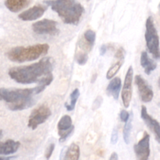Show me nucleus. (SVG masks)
<instances>
[{
    "label": "nucleus",
    "mask_w": 160,
    "mask_h": 160,
    "mask_svg": "<svg viewBox=\"0 0 160 160\" xmlns=\"http://www.w3.org/2000/svg\"><path fill=\"white\" fill-rule=\"evenodd\" d=\"M132 121H133V113H131V117H130L129 120L125 123L124 128H123V140L124 142L128 145L130 143V140H131V129H132Z\"/></svg>",
    "instance_id": "nucleus-19"
},
{
    "label": "nucleus",
    "mask_w": 160,
    "mask_h": 160,
    "mask_svg": "<svg viewBox=\"0 0 160 160\" xmlns=\"http://www.w3.org/2000/svg\"><path fill=\"white\" fill-rule=\"evenodd\" d=\"M84 38L85 42L90 45L91 47H92L95 44V38H96V34L94 31L92 30H87V31L84 32Z\"/></svg>",
    "instance_id": "nucleus-22"
},
{
    "label": "nucleus",
    "mask_w": 160,
    "mask_h": 160,
    "mask_svg": "<svg viewBox=\"0 0 160 160\" xmlns=\"http://www.w3.org/2000/svg\"><path fill=\"white\" fill-rule=\"evenodd\" d=\"M159 9L160 10V3H159Z\"/></svg>",
    "instance_id": "nucleus-31"
},
{
    "label": "nucleus",
    "mask_w": 160,
    "mask_h": 160,
    "mask_svg": "<svg viewBox=\"0 0 160 160\" xmlns=\"http://www.w3.org/2000/svg\"><path fill=\"white\" fill-rule=\"evenodd\" d=\"M72 119L69 115H64L58 122L57 129L59 135V142H63L73 133L74 127L72 124Z\"/></svg>",
    "instance_id": "nucleus-11"
},
{
    "label": "nucleus",
    "mask_w": 160,
    "mask_h": 160,
    "mask_svg": "<svg viewBox=\"0 0 160 160\" xmlns=\"http://www.w3.org/2000/svg\"><path fill=\"white\" fill-rule=\"evenodd\" d=\"M123 61L124 60H118L112 67H110V68L108 70L107 73H106V78L107 79L111 80L115 77V75L118 73V71L121 68L122 65L123 64Z\"/></svg>",
    "instance_id": "nucleus-21"
},
{
    "label": "nucleus",
    "mask_w": 160,
    "mask_h": 160,
    "mask_svg": "<svg viewBox=\"0 0 160 160\" xmlns=\"http://www.w3.org/2000/svg\"><path fill=\"white\" fill-rule=\"evenodd\" d=\"M80 96V91L79 89L76 88L73 91V92L70 93V103H66L65 106L67 108V111H73L74 109L75 106H76V103L78 102V98Z\"/></svg>",
    "instance_id": "nucleus-20"
},
{
    "label": "nucleus",
    "mask_w": 160,
    "mask_h": 160,
    "mask_svg": "<svg viewBox=\"0 0 160 160\" xmlns=\"http://www.w3.org/2000/svg\"><path fill=\"white\" fill-rule=\"evenodd\" d=\"M159 86H160V78H159Z\"/></svg>",
    "instance_id": "nucleus-32"
},
{
    "label": "nucleus",
    "mask_w": 160,
    "mask_h": 160,
    "mask_svg": "<svg viewBox=\"0 0 160 160\" xmlns=\"http://www.w3.org/2000/svg\"><path fill=\"white\" fill-rule=\"evenodd\" d=\"M119 159L118 157V155H117V152H112L111 154V156L109 157V159L110 160H117Z\"/></svg>",
    "instance_id": "nucleus-30"
},
{
    "label": "nucleus",
    "mask_w": 160,
    "mask_h": 160,
    "mask_svg": "<svg viewBox=\"0 0 160 160\" xmlns=\"http://www.w3.org/2000/svg\"><path fill=\"white\" fill-rule=\"evenodd\" d=\"M88 56L86 52L77 53L75 56V60L81 66L85 65L86 62H88Z\"/></svg>",
    "instance_id": "nucleus-23"
},
{
    "label": "nucleus",
    "mask_w": 160,
    "mask_h": 160,
    "mask_svg": "<svg viewBox=\"0 0 160 160\" xmlns=\"http://www.w3.org/2000/svg\"><path fill=\"white\" fill-rule=\"evenodd\" d=\"M44 3L51 7L66 24L78 25L85 11L78 0H45Z\"/></svg>",
    "instance_id": "nucleus-3"
},
{
    "label": "nucleus",
    "mask_w": 160,
    "mask_h": 160,
    "mask_svg": "<svg viewBox=\"0 0 160 160\" xmlns=\"http://www.w3.org/2000/svg\"><path fill=\"white\" fill-rule=\"evenodd\" d=\"M141 117L145 122L146 126L151 130L152 132L154 134L156 141L160 144V124L159 122L153 118L152 116L148 113L147 108L145 106H142L141 110Z\"/></svg>",
    "instance_id": "nucleus-12"
},
{
    "label": "nucleus",
    "mask_w": 160,
    "mask_h": 160,
    "mask_svg": "<svg viewBox=\"0 0 160 160\" xmlns=\"http://www.w3.org/2000/svg\"><path fill=\"white\" fill-rule=\"evenodd\" d=\"M145 41L146 46L150 54L156 59H160L159 38L158 31L155 26L154 20L152 17H148L145 23Z\"/></svg>",
    "instance_id": "nucleus-5"
},
{
    "label": "nucleus",
    "mask_w": 160,
    "mask_h": 160,
    "mask_svg": "<svg viewBox=\"0 0 160 160\" xmlns=\"http://www.w3.org/2000/svg\"><path fill=\"white\" fill-rule=\"evenodd\" d=\"M54 60L51 57H44L38 62L28 66L9 69V76L17 83L31 84L38 83L48 86L53 81L52 70Z\"/></svg>",
    "instance_id": "nucleus-1"
},
{
    "label": "nucleus",
    "mask_w": 160,
    "mask_h": 160,
    "mask_svg": "<svg viewBox=\"0 0 160 160\" xmlns=\"http://www.w3.org/2000/svg\"><path fill=\"white\" fill-rule=\"evenodd\" d=\"M121 87V79L118 77L113 78L112 79H111L110 82L108 84L107 88H106V93L109 96H112L115 100H117L119 98V95H120Z\"/></svg>",
    "instance_id": "nucleus-16"
},
{
    "label": "nucleus",
    "mask_w": 160,
    "mask_h": 160,
    "mask_svg": "<svg viewBox=\"0 0 160 160\" xmlns=\"http://www.w3.org/2000/svg\"><path fill=\"white\" fill-rule=\"evenodd\" d=\"M103 102V98L102 96H98L96 98V99L94 101L93 106H92V109L93 110H97L98 109H99L100 106H102Z\"/></svg>",
    "instance_id": "nucleus-26"
},
{
    "label": "nucleus",
    "mask_w": 160,
    "mask_h": 160,
    "mask_svg": "<svg viewBox=\"0 0 160 160\" xmlns=\"http://www.w3.org/2000/svg\"><path fill=\"white\" fill-rule=\"evenodd\" d=\"M107 50H108V45H102L99 49L100 55H101V56H104V55L106 53V52H107Z\"/></svg>",
    "instance_id": "nucleus-29"
},
{
    "label": "nucleus",
    "mask_w": 160,
    "mask_h": 160,
    "mask_svg": "<svg viewBox=\"0 0 160 160\" xmlns=\"http://www.w3.org/2000/svg\"><path fill=\"white\" fill-rule=\"evenodd\" d=\"M31 0H6L5 6L12 12H18L29 6Z\"/></svg>",
    "instance_id": "nucleus-17"
},
{
    "label": "nucleus",
    "mask_w": 160,
    "mask_h": 160,
    "mask_svg": "<svg viewBox=\"0 0 160 160\" xmlns=\"http://www.w3.org/2000/svg\"><path fill=\"white\" fill-rule=\"evenodd\" d=\"M130 117H131V114L128 112L127 110H121L120 112V118L122 122H128L129 120Z\"/></svg>",
    "instance_id": "nucleus-25"
},
{
    "label": "nucleus",
    "mask_w": 160,
    "mask_h": 160,
    "mask_svg": "<svg viewBox=\"0 0 160 160\" xmlns=\"http://www.w3.org/2000/svg\"><path fill=\"white\" fill-rule=\"evenodd\" d=\"M133 75H134V70H133V67L131 66L128 68V71H127L124 79V83H123V86L121 92L122 102H123V106L126 109L130 106L131 98H132Z\"/></svg>",
    "instance_id": "nucleus-8"
},
{
    "label": "nucleus",
    "mask_w": 160,
    "mask_h": 160,
    "mask_svg": "<svg viewBox=\"0 0 160 160\" xmlns=\"http://www.w3.org/2000/svg\"><path fill=\"white\" fill-rule=\"evenodd\" d=\"M52 112L46 105H41L34 109L30 114L28 126L31 130H35L41 124L45 123L50 117Z\"/></svg>",
    "instance_id": "nucleus-6"
},
{
    "label": "nucleus",
    "mask_w": 160,
    "mask_h": 160,
    "mask_svg": "<svg viewBox=\"0 0 160 160\" xmlns=\"http://www.w3.org/2000/svg\"><path fill=\"white\" fill-rule=\"evenodd\" d=\"M47 7L44 5L38 4L19 14L18 17L23 21H33L42 17L46 11Z\"/></svg>",
    "instance_id": "nucleus-13"
},
{
    "label": "nucleus",
    "mask_w": 160,
    "mask_h": 160,
    "mask_svg": "<svg viewBox=\"0 0 160 160\" xmlns=\"http://www.w3.org/2000/svg\"><path fill=\"white\" fill-rule=\"evenodd\" d=\"M49 50L48 44H36L30 46L13 47L7 52L6 56L11 62H31L38 59L41 56H45Z\"/></svg>",
    "instance_id": "nucleus-4"
},
{
    "label": "nucleus",
    "mask_w": 160,
    "mask_h": 160,
    "mask_svg": "<svg viewBox=\"0 0 160 160\" xmlns=\"http://www.w3.org/2000/svg\"><path fill=\"white\" fill-rule=\"evenodd\" d=\"M20 146V142L11 139H9L5 142H0V155L7 156L14 154L17 152Z\"/></svg>",
    "instance_id": "nucleus-14"
},
{
    "label": "nucleus",
    "mask_w": 160,
    "mask_h": 160,
    "mask_svg": "<svg viewBox=\"0 0 160 160\" xmlns=\"http://www.w3.org/2000/svg\"><path fill=\"white\" fill-rule=\"evenodd\" d=\"M32 30L35 34L39 35L55 36L59 34L57 22L48 19H43L33 23Z\"/></svg>",
    "instance_id": "nucleus-7"
},
{
    "label": "nucleus",
    "mask_w": 160,
    "mask_h": 160,
    "mask_svg": "<svg viewBox=\"0 0 160 160\" xmlns=\"http://www.w3.org/2000/svg\"><path fill=\"white\" fill-rule=\"evenodd\" d=\"M54 149H55L54 143H51L48 147H47L46 150H45V156L47 159H50V157H51L52 155Z\"/></svg>",
    "instance_id": "nucleus-24"
},
{
    "label": "nucleus",
    "mask_w": 160,
    "mask_h": 160,
    "mask_svg": "<svg viewBox=\"0 0 160 160\" xmlns=\"http://www.w3.org/2000/svg\"><path fill=\"white\" fill-rule=\"evenodd\" d=\"M136 158L139 160L148 159L150 156V135L145 131L142 138L134 145Z\"/></svg>",
    "instance_id": "nucleus-9"
},
{
    "label": "nucleus",
    "mask_w": 160,
    "mask_h": 160,
    "mask_svg": "<svg viewBox=\"0 0 160 160\" xmlns=\"http://www.w3.org/2000/svg\"><path fill=\"white\" fill-rule=\"evenodd\" d=\"M124 56H125V51L122 47L118 48L115 54V57L117 58L118 60H124Z\"/></svg>",
    "instance_id": "nucleus-27"
},
{
    "label": "nucleus",
    "mask_w": 160,
    "mask_h": 160,
    "mask_svg": "<svg viewBox=\"0 0 160 160\" xmlns=\"http://www.w3.org/2000/svg\"><path fill=\"white\" fill-rule=\"evenodd\" d=\"M118 141V131H117V128H114L112 131V135H111V143L116 144Z\"/></svg>",
    "instance_id": "nucleus-28"
},
{
    "label": "nucleus",
    "mask_w": 160,
    "mask_h": 160,
    "mask_svg": "<svg viewBox=\"0 0 160 160\" xmlns=\"http://www.w3.org/2000/svg\"><path fill=\"white\" fill-rule=\"evenodd\" d=\"M80 159V147L75 143H72L67 149L63 159L78 160Z\"/></svg>",
    "instance_id": "nucleus-18"
},
{
    "label": "nucleus",
    "mask_w": 160,
    "mask_h": 160,
    "mask_svg": "<svg viewBox=\"0 0 160 160\" xmlns=\"http://www.w3.org/2000/svg\"><path fill=\"white\" fill-rule=\"evenodd\" d=\"M46 85L38 84L31 88H4L0 89L1 100L6 103L11 111H21L34 106L36 102L35 95L43 92Z\"/></svg>",
    "instance_id": "nucleus-2"
},
{
    "label": "nucleus",
    "mask_w": 160,
    "mask_h": 160,
    "mask_svg": "<svg viewBox=\"0 0 160 160\" xmlns=\"http://www.w3.org/2000/svg\"><path fill=\"white\" fill-rule=\"evenodd\" d=\"M134 82L137 85L141 100L145 103L150 102L154 97V93L148 83L141 75L135 76Z\"/></svg>",
    "instance_id": "nucleus-10"
},
{
    "label": "nucleus",
    "mask_w": 160,
    "mask_h": 160,
    "mask_svg": "<svg viewBox=\"0 0 160 160\" xmlns=\"http://www.w3.org/2000/svg\"><path fill=\"white\" fill-rule=\"evenodd\" d=\"M140 62L142 68L145 70V73L147 75H150L152 72L154 71L157 68V63L154 60L150 59L148 53L145 51L142 52V53H141Z\"/></svg>",
    "instance_id": "nucleus-15"
}]
</instances>
